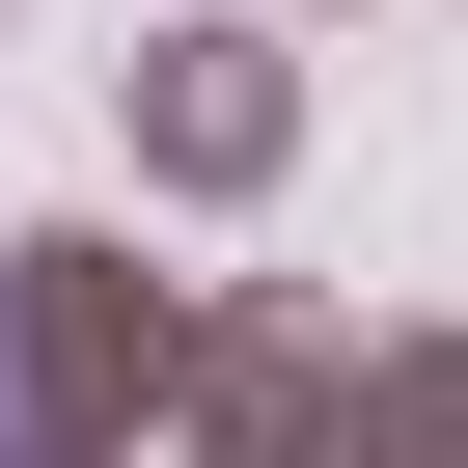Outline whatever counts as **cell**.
<instances>
[{"instance_id": "1", "label": "cell", "mask_w": 468, "mask_h": 468, "mask_svg": "<svg viewBox=\"0 0 468 468\" xmlns=\"http://www.w3.org/2000/svg\"><path fill=\"white\" fill-rule=\"evenodd\" d=\"M0 413H28V386H0Z\"/></svg>"}]
</instances>
